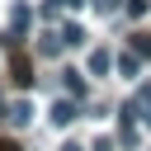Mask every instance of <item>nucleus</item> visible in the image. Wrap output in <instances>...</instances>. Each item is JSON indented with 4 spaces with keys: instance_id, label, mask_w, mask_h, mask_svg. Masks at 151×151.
<instances>
[{
    "instance_id": "obj_10",
    "label": "nucleus",
    "mask_w": 151,
    "mask_h": 151,
    "mask_svg": "<svg viewBox=\"0 0 151 151\" xmlns=\"http://www.w3.org/2000/svg\"><path fill=\"white\" fill-rule=\"evenodd\" d=\"M127 14H132V19H142V14H146V0H127Z\"/></svg>"
},
{
    "instance_id": "obj_16",
    "label": "nucleus",
    "mask_w": 151,
    "mask_h": 151,
    "mask_svg": "<svg viewBox=\"0 0 151 151\" xmlns=\"http://www.w3.org/2000/svg\"><path fill=\"white\" fill-rule=\"evenodd\" d=\"M0 118H9V113H5V99H0Z\"/></svg>"
},
{
    "instance_id": "obj_2",
    "label": "nucleus",
    "mask_w": 151,
    "mask_h": 151,
    "mask_svg": "<svg viewBox=\"0 0 151 151\" xmlns=\"http://www.w3.org/2000/svg\"><path fill=\"white\" fill-rule=\"evenodd\" d=\"M109 66H113V52H104V47H99V52H90V71H94V76H104Z\"/></svg>"
},
{
    "instance_id": "obj_6",
    "label": "nucleus",
    "mask_w": 151,
    "mask_h": 151,
    "mask_svg": "<svg viewBox=\"0 0 151 151\" xmlns=\"http://www.w3.org/2000/svg\"><path fill=\"white\" fill-rule=\"evenodd\" d=\"M118 71H123V76H137V52H123V57H118Z\"/></svg>"
},
{
    "instance_id": "obj_11",
    "label": "nucleus",
    "mask_w": 151,
    "mask_h": 151,
    "mask_svg": "<svg viewBox=\"0 0 151 151\" xmlns=\"http://www.w3.org/2000/svg\"><path fill=\"white\" fill-rule=\"evenodd\" d=\"M94 9H104V14H113V9H118V0H94Z\"/></svg>"
},
{
    "instance_id": "obj_5",
    "label": "nucleus",
    "mask_w": 151,
    "mask_h": 151,
    "mask_svg": "<svg viewBox=\"0 0 151 151\" xmlns=\"http://www.w3.org/2000/svg\"><path fill=\"white\" fill-rule=\"evenodd\" d=\"M61 38H66V47H80V42H85V28H80V24H66Z\"/></svg>"
},
{
    "instance_id": "obj_8",
    "label": "nucleus",
    "mask_w": 151,
    "mask_h": 151,
    "mask_svg": "<svg viewBox=\"0 0 151 151\" xmlns=\"http://www.w3.org/2000/svg\"><path fill=\"white\" fill-rule=\"evenodd\" d=\"M66 90H71V94H76V99H85V80H80V76H76V71H71V76H66Z\"/></svg>"
},
{
    "instance_id": "obj_1",
    "label": "nucleus",
    "mask_w": 151,
    "mask_h": 151,
    "mask_svg": "<svg viewBox=\"0 0 151 151\" xmlns=\"http://www.w3.org/2000/svg\"><path fill=\"white\" fill-rule=\"evenodd\" d=\"M61 47H66V38H61V33H42V42H38V52H42V57H57Z\"/></svg>"
},
{
    "instance_id": "obj_4",
    "label": "nucleus",
    "mask_w": 151,
    "mask_h": 151,
    "mask_svg": "<svg viewBox=\"0 0 151 151\" xmlns=\"http://www.w3.org/2000/svg\"><path fill=\"white\" fill-rule=\"evenodd\" d=\"M14 80H19V85H33V66H28V57H14Z\"/></svg>"
},
{
    "instance_id": "obj_3",
    "label": "nucleus",
    "mask_w": 151,
    "mask_h": 151,
    "mask_svg": "<svg viewBox=\"0 0 151 151\" xmlns=\"http://www.w3.org/2000/svg\"><path fill=\"white\" fill-rule=\"evenodd\" d=\"M71 118H76V104H71V99H61V104H52V123H61V127H66Z\"/></svg>"
},
{
    "instance_id": "obj_15",
    "label": "nucleus",
    "mask_w": 151,
    "mask_h": 151,
    "mask_svg": "<svg viewBox=\"0 0 151 151\" xmlns=\"http://www.w3.org/2000/svg\"><path fill=\"white\" fill-rule=\"evenodd\" d=\"M52 5H80V0H52Z\"/></svg>"
},
{
    "instance_id": "obj_9",
    "label": "nucleus",
    "mask_w": 151,
    "mask_h": 151,
    "mask_svg": "<svg viewBox=\"0 0 151 151\" xmlns=\"http://www.w3.org/2000/svg\"><path fill=\"white\" fill-rule=\"evenodd\" d=\"M9 118L14 123H28V104H9Z\"/></svg>"
},
{
    "instance_id": "obj_13",
    "label": "nucleus",
    "mask_w": 151,
    "mask_h": 151,
    "mask_svg": "<svg viewBox=\"0 0 151 151\" xmlns=\"http://www.w3.org/2000/svg\"><path fill=\"white\" fill-rule=\"evenodd\" d=\"M0 151H19V142H0Z\"/></svg>"
},
{
    "instance_id": "obj_14",
    "label": "nucleus",
    "mask_w": 151,
    "mask_h": 151,
    "mask_svg": "<svg viewBox=\"0 0 151 151\" xmlns=\"http://www.w3.org/2000/svg\"><path fill=\"white\" fill-rule=\"evenodd\" d=\"M61 151H85V146H76V142H66V146H61Z\"/></svg>"
},
{
    "instance_id": "obj_12",
    "label": "nucleus",
    "mask_w": 151,
    "mask_h": 151,
    "mask_svg": "<svg viewBox=\"0 0 151 151\" xmlns=\"http://www.w3.org/2000/svg\"><path fill=\"white\" fill-rule=\"evenodd\" d=\"M142 104H151V85H142Z\"/></svg>"
},
{
    "instance_id": "obj_7",
    "label": "nucleus",
    "mask_w": 151,
    "mask_h": 151,
    "mask_svg": "<svg viewBox=\"0 0 151 151\" xmlns=\"http://www.w3.org/2000/svg\"><path fill=\"white\" fill-rule=\"evenodd\" d=\"M132 52H137V57H151V38H146V33H132Z\"/></svg>"
},
{
    "instance_id": "obj_17",
    "label": "nucleus",
    "mask_w": 151,
    "mask_h": 151,
    "mask_svg": "<svg viewBox=\"0 0 151 151\" xmlns=\"http://www.w3.org/2000/svg\"><path fill=\"white\" fill-rule=\"evenodd\" d=\"M146 127H151V113H146Z\"/></svg>"
}]
</instances>
